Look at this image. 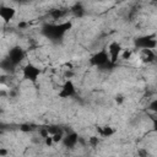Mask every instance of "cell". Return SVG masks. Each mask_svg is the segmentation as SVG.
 Returning <instances> with one entry per match:
<instances>
[{
  "label": "cell",
  "instance_id": "cell-1",
  "mask_svg": "<svg viewBox=\"0 0 157 157\" xmlns=\"http://www.w3.org/2000/svg\"><path fill=\"white\" fill-rule=\"evenodd\" d=\"M90 63H91V65L97 66V67H101V69H103L107 65H112L110 64V59H109V54H108V50L107 49H101V50L96 52L91 56Z\"/></svg>",
  "mask_w": 157,
  "mask_h": 157
},
{
  "label": "cell",
  "instance_id": "cell-2",
  "mask_svg": "<svg viewBox=\"0 0 157 157\" xmlns=\"http://www.w3.org/2000/svg\"><path fill=\"white\" fill-rule=\"evenodd\" d=\"M40 75V69L38 66H36L32 63H27L26 65L22 66V76L23 78L36 83L38 81V77Z\"/></svg>",
  "mask_w": 157,
  "mask_h": 157
},
{
  "label": "cell",
  "instance_id": "cell-3",
  "mask_svg": "<svg viewBox=\"0 0 157 157\" xmlns=\"http://www.w3.org/2000/svg\"><path fill=\"white\" fill-rule=\"evenodd\" d=\"M107 50H108V54H109L110 64H112V65H115V64L118 63V59L120 58V55H121L124 48L121 47V44H120L119 42L113 40V42H110V43L108 44Z\"/></svg>",
  "mask_w": 157,
  "mask_h": 157
},
{
  "label": "cell",
  "instance_id": "cell-4",
  "mask_svg": "<svg viewBox=\"0 0 157 157\" xmlns=\"http://www.w3.org/2000/svg\"><path fill=\"white\" fill-rule=\"evenodd\" d=\"M13 66H17L21 64V61L25 59V52L21 47H12L9 53H7V58H6Z\"/></svg>",
  "mask_w": 157,
  "mask_h": 157
},
{
  "label": "cell",
  "instance_id": "cell-5",
  "mask_svg": "<svg viewBox=\"0 0 157 157\" xmlns=\"http://www.w3.org/2000/svg\"><path fill=\"white\" fill-rule=\"evenodd\" d=\"M75 94H76V86L71 80H66L61 85L60 91L58 92V97L64 98V99L65 98H70V97H72Z\"/></svg>",
  "mask_w": 157,
  "mask_h": 157
},
{
  "label": "cell",
  "instance_id": "cell-6",
  "mask_svg": "<svg viewBox=\"0 0 157 157\" xmlns=\"http://www.w3.org/2000/svg\"><path fill=\"white\" fill-rule=\"evenodd\" d=\"M136 59H139L142 64H152L157 59V54L152 49H139L136 54Z\"/></svg>",
  "mask_w": 157,
  "mask_h": 157
},
{
  "label": "cell",
  "instance_id": "cell-7",
  "mask_svg": "<svg viewBox=\"0 0 157 157\" xmlns=\"http://www.w3.org/2000/svg\"><path fill=\"white\" fill-rule=\"evenodd\" d=\"M135 44L139 49H152L155 50L157 48V39H155L152 36H145L140 37L135 40Z\"/></svg>",
  "mask_w": 157,
  "mask_h": 157
},
{
  "label": "cell",
  "instance_id": "cell-8",
  "mask_svg": "<svg viewBox=\"0 0 157 157\" xmlns=\"http://www.w3.org/2000/svg\"><path fill=\"white\" fill-rule=\"evenodd\" d=\"M15 16H16V10L12 6L4 4L0 6V17L4 22H10L11 20H13Z\"/></svg>",
  "mask_w": 157,
  "mask_h": 157
},
{
  "label": "cell",
  "instance_id": "cell-9",
  "mask_svg": "<svg viewBox=\"0 0 157 157\" xmlns=\"http://www.w3.org/2000/svg\"><path fill=\"white\" fill-rule=\"evenodd\" d=\"M80 141V137L76 132H70V134H65L64 136V140H63V145L67 148H74Z\"/></svg>",
  "mask_w": 157,
  "mask_h": 157
},
{
  "label": "cell",
  "instance_id": "cell-10",
  "mask_svg": "<svg viewBox=\"0 0 157 157\" xmlns=\"http://www.w3.org/2000/svg\"><path fill=\"white\" fill-rule=\"evenodd\" d=\"M66 15V11L63 10V9H54L49 12V16L54 20V21H58V20H61L63 17H65Z\"/></svg>",
  "mask_w": 157,
  "mask_h": 157
},
{
  "label": "cell",
  "instance_id": "cell-11",
  "mask_svg": "<svg viewBox=\"0 0 157 157\" xmlns=\"http://www.w3.org/2000/svg\"><path fill=\"white\" fill-rule=\"evenodd\" d=\"M132 56H134V52L131 49H124L121 55H120V59H123V60H131Z\"/></svg>",
  "mask_w": 157,
  "mask_h": 157
},
{
  "label": "cell",
  "instance_id": "cell-12",
  "mask_svg": "<svg viewBox=\"0 0 157 157\" xmlns=\"http://www.w3.org/2000/svg\"><path fill=\"white\" fill-rule=\"evenodd\" d=\"M148 109H150L152 113L157 114V98H155L153 101L150 102V104H148Z\"/></svg>",
  "mask_w": 157,
  "mask_h": 157
},
{
  "label": "cell",
  "instance_id": "cell-13",
  "mask_svg": "<svg viewBox=\"0 0 157 157\" xmlns=\"http://www.w3.org/2000/svg\"><path fill=\"white\" fill-rule=\"evenodd\" d=\"M88 144L91 146H97L99 144V137L98 136H91V137H88Z\"/></svg>",
  "mask_w": 157,
  "mask_h": 157
},
{
  "label": "cell",
  "instance_id": "cell-14",
  "mask_svg": "<svg viewBox=\"0 0 157 157\" xmlns=\"http://www.w3.org/2000/svg\"><path fill=\"white\" fill-rule=\"evenodd\" d=\"M44 145H45L47 147H52V146L54 145V141H53V137H52V135L44 139Z\"/></svg>",
  "mask_w": 157,
  "mask_h": 157
},
{
  "label": "cell",
  "instance_id": "cell-15",
  "mask_svg": "<svg viewBox=\"0 0 157 157\" xmlns=\"http://www.w3.org/2000/svg\"><path fill=\"white\" fill-rule=\"evenodd\" d=\"M20 130L23 131V132H29V131H32V128H31L29 124H23V125H21Z\"/></svg>",
  "mask_w": 157,
  "mask_h": 157
},
{
  "label": "cell",
  "instance_id": "cell-16",
  "mask_svg": "<svg viewBox=\"0 0 157 157\" xmlns=\"http://www.w3.org/2000/svg\"><path fill=\"white\" fill-rule=\"evenodd\" d=\"M152 130L153 131H157V119H153L152 120Z\"/></svg>",
  "mask_w": 157,
  "mask_h": 157
},
{
  "label": "cell",
  "instance_id": "cell-17",
  "mask_svg": "<svg viewBox=\"0 0 157 157\" xmlns=\"http://www.w3.org/2000/svg\"><path fill=\"white\" fill-rule=\"evenodd\" d=\"M115 101H117V103H118V104H121V103H123V101H124V98H123L121 96H117Z\"/></svg>",
  "mask_w": 157,
  "mask_h": 157
},
{
  "label": "cell",
  "instance_id": "cell-18",
  "mask_svg": "<svg viewBox=\"0 0 157 157\" xmlns=\"http://www.w3.org/2000/svg\"><path fill=\"white\" fill-rule=\"evenodd\" d=\"M6 153H7V151H6L5 148H1V150H0V156H1V157H5Z\"/></svg>",
  "mask_w": 157,
  "mask_h": 157
}]
</instances>
